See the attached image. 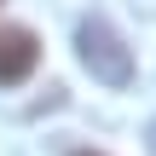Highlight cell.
Returning <instances> with one entry per match:
<instances>
[{
    "label": "cell",
    "instance_id": "6da1fadb",
    "mask_svg": "<svg viewBox=\"0 0 156 156\" xmlns=\"http://www.w3.org/2000/svg\"><path fill=\"white\" fill-rule=\"evenodd\" d=\"M75 58L87 64L93 81H104V87H133V52H127L122 29H116L110 17L87 12V17L75 23Z\"/></svg>",
    "mask_w": 156,
    "mask_h": 156
},
{
    "label": "cell",
    "instance_id": "7a4b0ae2",
    "mask_svg": "<svg viewBox=\"0 0 156 156\" xmlns=\"http://www.w3.org/2000/svg\"><path fill=\"white\" fill-rule=\"evenodd\" d=\"M35 64H41V41H35V29H23V23H0V87L29 81Z\"/></svg>",
    "mask_w": 156,
    "mask_h": 156
},
{
    "label": "cell",
    "instance_id": "3957f363",
    "mask_svg": "<svg viewBox=\"0 0 156 156\" xmlns=\"http://www.w3.org/2000/svg\"><path fill=\"white\" fill-rule=\"evenodd\" d=\"M145 151L156 156V122H151V127H145Z\"/></svg>",
    "mask_w": 156,
    "mask_h": 156
},
{
    "label": "cell",
    "instance_id": "277c9868",
    "mask_svg": "<svg viewBox=\"0 0 156 156\" xmlns=\"http://www.w3.org/2000/svg\"><path fill=\"white\" fill-rule=\"evenodd\" d=\"M75 156H98V151H75Z\"/></svg>",
    "mask_w": 156,
    "mask_h": 156
}]
</instances>
